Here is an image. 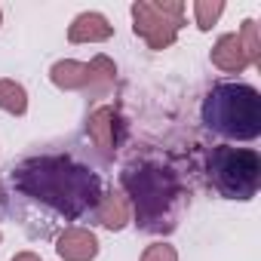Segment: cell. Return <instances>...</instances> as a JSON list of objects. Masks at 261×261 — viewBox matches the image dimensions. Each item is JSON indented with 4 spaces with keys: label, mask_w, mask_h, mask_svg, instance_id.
Segmentation results:
<instances>
[{
    "label": "cell",
    "mask_w": 261,
    "mask_h": 261,
    "mask_svg": "<svg viewBox=\"0 0 261 261\" xmlns=\"http://www.w3.org/2000/svg\"><path fill=\"white\" fill-rule=\"evenodd\" d=\"M13 185L25 197L56 209L65 218H80L92 212L101 200L98 175L62 154L28 157L13 169Z\"/></svg>",
    "instance_id": "1"
},
{
    "label": "cell",
    "mask_w": 261,
    "mask_h": 261,
    "mask_svg": "<svg viewBox=\"0 0 261 261\" xmlns=\"http://www.w3.org/2000/svg\"><path fill=\"white\" fill-rule=\"evenodd\" d=\"M120 191L129 200V209L136 215V224L142 230L160 233L175 227V209H178V178L169 169L142 163V166H126L120 175Z\"/></svg>",
    "instance_id": "2"
},
{
    "label": "cell",
    "mask_w": 261,
    "mask_h": 261,
    "mask_svg": "<svg viewBox=\"0 0 261 261\" xmlns=\"http://www.w3.org/2000/svg\"><path fill=\"white\" fill-rule=\"evenodd\" d=\"M200 114L206 129L224 139L252 142L261 136V95L249 83H215L206 92Z\"/></svg>",
    "instance_id": "3"
},
{
    "label": "cell",
    "mask_w": 261,
    "mask_h": 261,
    "mask_svg": "<svg viewBox=\"0 0 261 261\" xmlns=\"http://www.w3.org/2000/svg\"><path fill=\"white\" fill-rule=\"evenodd\" d=\"M209 185L227 200H252L261 188V157L252 148L218 145L206 160Z\"/></svg>",
    "instance_id": "4"
},
{
    "label": "cell",
    "mask_w": 261,
    "mask_h": 261,
    "mask_svg": "<svg viewBox=\"0 0 261 261\" xmlns=\"http://www.w3.org/2000/svg\"><path fill=\"white\" fill-rule=\"evenodd\" d=\"M185 25L181 0H136L133 4V31L148 43V49H169Z\"/></svg>",
    "instance_id": "5"
},
{
    "label": "cell",
    "mask_w": 261,
    "mask_h": 261,
    "mask_svg": "<svg viewBox=\"0 0 261 261\" xmlns=\"http://www.w3.org/2000/svg\"><path fill=\"white\" fill-rule=\"evenodd\" d=\"M49 80L53 86L65 89V92H86V95H108L111 86L117 83V65L98 53L89 62H74V59H62L49 68Z\"/></svg>",
    "instance_id": "6"
},
{
    "label": "cell",
    "mask_w": 261,
    "mask_h": 261,
    "mask_svg": "<svg viewBox=\"0 0 261 261\" xmlns=\"http://www.w3.org/2000/svg\"><path fill=\"white\" fill-rule=\"evenodd\" d=\"M117 129H120V114H117V108H111V105L95 108V111L89 114V120H86V136H89L92 145H95L101 154H108V157L117 151Z\"/></svg>",
    "instance_id": "7"
},
{
    "label": "cell",
    "mask_w": 261,
    "mask_h": 261,
    "mask_svg": "<svg viewBox=\"0 0 261 261\" xmlns=\"http://www.w3.org/2000/svg\"><path fill=\"white\" fill-rule=\"evenodd\" d=\"M56 252L62 261H92L98 255V237L89 227H68L59 233Z\"/></svg>",
    "instance_id": "8"
},
{
    "label": "cell",
    "mask_w": 261,
    "mask_h": 261,
    "mask_svg": "<svg viewBox=\"0 0 261 261\" xmlns=\"http://www.w3.org/2000/svg\"><path fill=\"white\" fill-rule=\"evenodd\" d=\"M95 212V221L108 230H123L133 218V209H129V200L120 188H111V191H101V200L98 206L92 209Z\"/></svg>",
    "instance_id": "9"
},
{
    "label": "cell",
    "mask_w": 261,
    "mask_h": 261,
    "mask_svg": "<svg viewBox=\"0 0 261 261\" xmlns=\"http://www.w3.org/2000/svg\"><path fill=\"white\" fill-rule=\"evenodd\" d=\"M111 37H114V25L101 13H80L68 28L71 43H105Z\"/></svg>",
    "instance_id": "10"
},
{
    "label": "cell",
    "mask_w": 261,
    "mask_h": 261,
    "mask_svg": "<svg viewBox=\"0 0 261 261\" xmlns=\"http://www.w3.org/2000/svg\"><path fill=\"white\" fill-rule=\"evenodd\" d=\"M212 65L224 74H240L249 68V59L243 53V43L237 34H221L212 46Z\"/></svg>",
    "instance_id": "11"
},
{
    "label": "cell",
    "mask_w": 261,
    "mask_h": 261,
    "mask_svg": "<svg viewBox=\"0 0 261 261\" xmlns=\"http://www.w3.org/2000/svg\"><path fill=\"white\" fill-rule=\"evenodd\" d=\"M0 111H7L13 117H22L28 111V92L22 83H16L10 77L0 80Z\"/></svg>",
    "instance_id": "12"
},
{
    "label": "cell",
    "mask_w": 261,
    "mask_h": 261,
    "mask_svg": "<svg viewBox=\"0 0 261 261\" xmlns=\"http://www.w3.org/2000/svg\"><path fill=\"white\" fill-rule=\"evenodd\" d=\"M237 37H240V43H243V53H246L249 65H261V37H258V22H255V19H246Z\"/></svg>",
    "instance_id": "13"
},
{
    "label": "cell",
    "mask_w": 261,
    "mask_h": 261,
    "mask_svg": "<svg viewBox=\"0 0 261 261\" xmlns=\"http://www.w3.org/2000/svg\"><path fill=\"white\" fill-rule=\"evenodd\" d=\"M224 13V4L221 0H197L194 4V19H197V28L200 31H209Z\"/></svg>",
    "instance_id": "14"
},
{
    "label": "cell",
    "mask_w": 261,
    "mask_h": 261,
    "mask_svg": "<svg viewBox=\"0 0 261 261\" xmlns=\"http://www.w3.org/2000/svg\"><path fill=\"white\" fill-rule=\"evenodd\" d=\"M142 261H178V252L169 243H154L142 252Z\"/></svg>",
    "instance_id": "15"
},
{
    "label": "cell",
    "mask_w": 261,
    "mask_h": 261,
    "mask_svg": "<svg viewBox=\"0 0 261 261\" xmlns=\"http://www.w3.org/2000/svg\"><path fill=\"white\" fill-rule=\"evenodd\" d=\"M13 261H40V255L37 252H19V255H13Z\"/></svg>",
    "instance_id": "16"
},
{
    "label": "cell",
    "mask_w": 261,
    "mask_h": 261,
    "mask_svg": "<svg viewBox=\"0 0 261 261\" xmlns=\"http://www.w3.org/2000/svg\"><path fill=\"white\" fill-rule=\"evenodd\" d=\"M0 22H4V10H0Z\"/></svg>",
    "instance_id": "17"
},
{
    "label": "cell",
    "mask_w": 261,
    "mask_h": 261,
    "mask_svg": "<svg viewBox=\"0 0 261 261\" xmlns=\"http://www.w3.org/2000/svg\"><path fill=\"white\" fill-rule=\"evenodd\" d=\"M0 240H4V233H0Z\"/></svg>",
    "instance_id": "18"
}]
</instances>
